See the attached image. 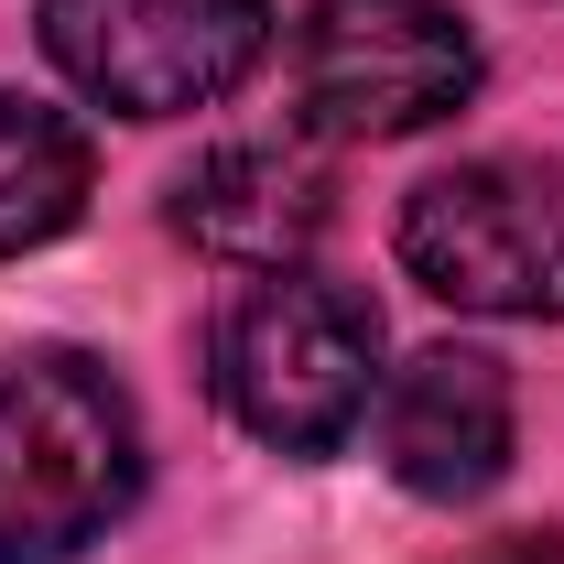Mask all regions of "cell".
I'll return each instance as SVG.
<instances>
[{"label":"cell","mask_w":564,"mask_h":564,"mask_svg":"<svg viewBox=\"0 0 564 564\" xmlns=\"http://www.w3.org/2000/svg\"><path fill=\"white\" fill-rule=\"evenodd\" d=\"M141 489L131 391L76 348L0 369V564H66Z\"/></svg>","instance_id":"obj_1"},{"label":"cell","mask_w":564,"mask_h":564,"mask_svg":"<svg viewBox=\"0 0 564 564\" xmlns=\"http://www.w3.org/2000/svg\"><path fill=\"white\" fill-rule=\"evenodd\" d=\"M380 380V315L369 293L326 272H250V293L217 315V402L282 456H337Z\"/></svg>","instance_id":"obj_2"},{"label":"cell","mask_w":564,"mask_h":564,"mask_svg":"<svg viewBox=\"0 0 564 564\" xmlns=\"http://www.w3.org/2000/svg\"><path fill=\"white\" fill-rule=\"evenodd\" d=\"M402 272L456 315L564 326V174L543 163H456L402 207Z\"/></svg>","instance_id":"obj_3"},{"label":"cell","mask_w":564,"mask_h":564,"mask_svg":"<svg viewBox=\"0 0 564 564\" xmlns=\"http://www.w3.org/2000/svg\"><path fill=\"white\" fill-rule=\"evenodd\" d=\"M293 98L326 141H413L478 98V33L445 0H315L293 33Z\"/></svg>","instance_id":"obj_4"},{"label":"cell","mask_w":564,"mask_h":564,"mask_svg":"<svg viewBox=\"0 0 564 564\" xmlns=\"http://www.w3.org/2000/svg\"><path fill=\"white\" fill-rule=\"evenodd\" d=\"M44 55L120 120H185L272 55V0H44Z\"/></svg>","instance_id":"obj_5"},{"label":"cell","mask_w":564,"mask_h":564,"mask_svg":"<svg viewBox=\"0 0 564 564\" xmlns=\"http://www.w3.org/2000/svg\"><path fill=\"white\" fill-rule=\"evenodd\" d=\"M510 369L478 348H423L380 391V456L413 499H478L510 467Z\"/></svg>","instance_id":"obj_6"},{"label":"cell","mask_w":564,"mask_h":564,"mask_svg":"<svg viewBox=\"0 0 564 564\" xmlns=\"http://www.w3.org/2000/svg\"><path fill=\"white\" fill-rule=\"evenodd\" d=\"M174 228L239 272H293L326 228V163L304 141H217L174 185Z\"/></svg>","instance_id":"obj_7"},{"label":"cell","mask_w":564,"mask_h":564,"mask_svg":"<svg viewBox=\"0 0 564 564\" xmlns=\"http://www.w3.org/2000/svg\"><path fill=\"white\" fill-rule=\"evenodd\" d=\"M87 207V131L44 98H0V261L44 250Z\"/></svg>","instance_id":"obj_8"},{"label":"cell","mask_w":564,"mask_h":564,"mask_svg":"<svg viewBox=\"0 0 564 564\" xmlns=\"http://www.w3.org/2000/svg\"><path fill=\"white\" fill-rule=\"evenodd\" d=\"M478 564H564V543H554V532H510V543L478 554Z\"/></svg>","instance_id":"obj_9"}]
</instances>
